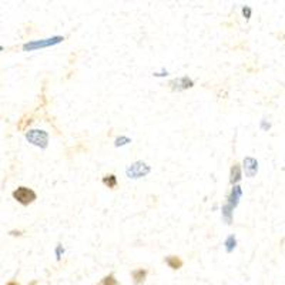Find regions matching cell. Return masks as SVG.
Listing matches in <instances>:
<instances>
[{"label":"cell","instance_id":"obj_12","mask_svg":"<svg viewBox=\"0 0 285 285\" xmlns=\"http://www.w3.org/2000/svg\"><path fill=\"white\" fill-rule=\"evenodd\" d=\"M103 184L109 188H116L117 187V177L114 174H107V176L103 177Z\"/></svg>","mask_w":285,"mask_h":285},{"label":"cell","instance_id":"obj_17","mask_svg":"<svg viewBox=\"0 0 285 285\" xmlns=\"http://www.w3.org/2000/svg\"><path fill=\"white\" fill-rule=\"evenodd\" d=\"M62 252H65V248L62 245H57V248H56V257H57V260L62 258Z\"/></svg>","mask_w":285,"mask_h":285},{"label":"cell","instance_id":"obj_3","mask_svg":"<svg viewBox=\"0 0 285 285\" xmlns=\"http://www.w3.org/2000/svg\"><path fill=\"white\" fill-rule=\"evenodd\" d=\"M26 140L40 149H46L49 144V134L44 130H29L26 133Z\"/></svg>","mask_w":285,"mask_h":285},{"label":"cell","instance_id":"obj_5","mask_svg":"<svg viewBox=\"0 0 285 285\" xmlns=\"http://www.w3.org/2000/svg\"><path fill=\"white\" fill-rule=\"evenodd\" d=\"M168 86L171 87V90H177V91H181V90H187V88L194 87V80H191L190 77L184 76V77H178L174 79L168 83Z\"/></svg>","mask_w":285,"mask_h":285},{"label":"cell","instance_id":"obj_10","mask_svg":"<svg viewBox=\"0 0 285 285\" xmlns=\"http://www.w3.org/2000/svg\"><path fill=\"white\" fill-rule=\"evenodd\" d=\"M166 264L171 268V269H180L181 267H183V261H181V258L180 257H176V255H168V257H166Z\"/></svg>","mask_w":285,"mask_h":285},{"label":"cell","instance_id":"obj_15","mask_svg":"<svg viewBox=\"0 0 285 285\" xmlns=\"http://www.w3.org/2000/svg\"><path fill=\"white\" fill-rule=\"evenodd\" d=\"M101 285H118V283H117L116 277H114L113 274H110V275H106V277L103 278Z\"/></svg>","mask_w":285,"mask_h":285},{"label":"cell","instance_id":"obj_14","mask_svg":"<svg viewBox=\"0 0 285 285\" xmlns=\"http://www.w3.org/2000/svg\"><path fill=\"white\" fill-rule=\"evenodd\" d=\"M129 143H132V140H130L129 137H126V135H121V137H117V138H116L114 146H116V147H121V146H126V144H129Z\"/></svg>","mask_w":285,"mask_h":285},{"label":"cell","instance_id":"obj_18","mask_svg":"<svg viewBox=\"0 0 285 285\" xmlns=\"http://www.w3.org/2000/svg\"><path fill=\"white\" fill-rule=\"evenodd\" d=\"M24 118H26V121H24V123H29V124L32 123V118H29V120H27V117H24ZM19 129L24 130V129H26V126H24V124H19Z\"/></svg>","mask_w":285,"mask_h":285},{"label":"cell","instance_id":"obj_13","mask_svg":"<svg viewBox=\"0 0 285 285\" xmlns=\"http://www.w3.org/2000/svg\"><path fill=\"white\" fill-rule=\"evenodd\" d=\"M224 245H225V251H227V252H233L234 248H235V245H237V238H235L234 235H230V237L225 240Z\"/></svg>","mask_w":285,"mask_h":285},{"label":"cell","instance_id":"obj_9","mask_svg":"<svg viewBox=\"0 0 285 285\" xmlns=\"http://www.w3.org/2000/svg\"><path fill=\"white\" fill-rule=\"evenodd\" d=\"M240 180H241V166L238 163H234L231 167V173H230V183L233 185H237Z\"/></svg>","mask_w":285,"mask_h":285},{"label":"cell","instance_id":"obj_8","mask_svg":"<svg viewBox=\"0 0 285 285\" xmlns=\"http://www.w3.org/2000/svg\"><path fill=\"white\" fill-rule=\"evenodd\" d=\"M147 274H149V271H147V269H144V268L134 269V271L132 272V277H133V280H134V284L135 285L144 284V281H146V278H147Z\"/></svg>","mask_w":285,"mask_h":285},{"label":"cell","instance_id":"obj_21","mask_svg":"<svg viewBox=\"0 0 285 285\" xmlns=\"http://www.w3.org/2000/svg\"><path fill=\"white\" fill-rule=\"evenodd\" d=\"M30 285H36V281H33V283H32V284Z\"/></svg>","mask_w":285,"mask_h":285},{"label":"cell","instance_id":"obj_16","mask_svg":"<svg viewBox=\"0 0 285 285\" xmlns=\"http://www.w3.org/2000/svg\"><path fill=\"white\" fill-rule=\"evenodd\" d=\"M251 7H248V6H245V7H242V15L245 16V19H250L251 17Z\"/></svg>","mask_w":285,"mask_h":285},{"label":"cell","instance_id":"obj_2","mask_svg":"<svg viewBox=\"0 0 285 285\" xmlns=\"http://www.w3.org/2000/svg\"><path fill=\"white\" fill-rule=\"evenodd\" d=\"M65 40L63 36H54L50 39H44V40H34V42H29V43L23 44V50L24 51H33V50H39V49H44V47H50L54 44L62 43Z\"/></svg>","mask_w":285,"mask_h":285},{"label":"cell","instance_id":"obj_7","mask_svg":"<svg viewBox=\"0 0 285 285\" xmlns=\"http://www.w3.org/2000/svg\"><path fill=\"white\" fill-rule=\"evenodd\" d=\"M242 196V190L240 185H234L233 187V190H231V193H230V196L227 197V204L228 205H231L233 208H235L237 205H238V202H240V198Z\"/></svg>","mask_w":285,"mask_h":285},{"label":"cell","instance_id":"obj_20","mask_svg":"<svg viewBox=\"0 0 285 285\" xmlns=\"http://www.w3.org/2000/svg\"><path fill=\"white\" fill-rule=\"evenodd\" d=\"M7 285H17V284H16V283H13V281H12V283H9V284H7Z\"/></svg>","mask_w":285,"mask_h":285},{"label":"cell","instance_id":"obj_19","mask_svg":"<svg viewBox=\"0 0 285 285\" xmlns=\"http://www.w3.org/2000/svg\"><path fill=\"white\" fill-rule=\"evenodd\" d=\"M10 235H22V231H10Z\"/></svg>","mask_w":285,"mask_h":285},{"label":"cell","instance_id":"obj_11","mask_svg":"<svg viewBox=\"0 0 285 285\" xmlns=\"http://www.w3.org/2000/svg\"><path fill=\"white\" fill-rule=\"evenodd\" d=\"M233 211H234V208H233L231 205H228L227 202H225V204L222 205V208H221L222 218L225 219L227 224H231V222H233Z\"/></svg>","mask_w":285,"mask_h":285},{"label":"cell","instance_id":"obj_4","mask_svg":"<svg viewBox=\"0 0 285 285\" xmlns=\"http://www.w3.org/2000/svg\"><path fill=\"white\" fill-rule=\"evenodd\" d=\"M13 198L17 201V202H20L22 205H29V204H32L36 198H37V194L32 190V188H29V187H19L17 190H15L13 191Z\"/></svg>","mask_w":285,"mask_h":285},{"label":"cell","instance_id":"obj_1","mask_svg":"<svg viewBox=\"0 0 285 285\" xmlns=\"http://www.w3.org/2000/svg\"><path fill=\"white\" fill-rule=\"evenodd\" d=\"M150 171H151V167L147 164V163H144V161H135V163H133L130 164L129 167H127V170H126V174L129 178H141V177H146L147 174H150Z\"/></svg>","mask_w":285,"mask_h":285},{"label":"cell","instance_id":"obj_6","mask_svg":"<svg viewBox=\"0 0 285 285\" xmlns=\"http://www.w3.org/2000/svg\"><path fill=\"white\" fill-rule=\"evenodd\" d=\"M244 170H245V176L254 177L258 171V161L252 157H245L244 158Z\"/></svg>","mask_w":285,"mask_h":285}]
</instances>
